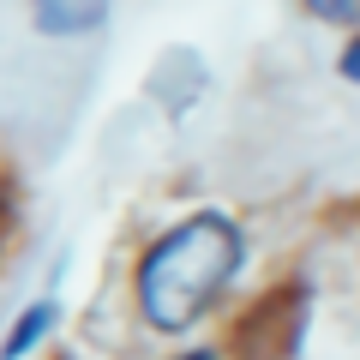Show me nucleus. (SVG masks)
<instances>
[{
    "instance_id": "obj_1",
    "label": "nucleus",
    "mask_w": 360,
    "mask_h": 360,
    "mask_svg": "<svg viewBox=\"0 0 360 360\" xmlns=\"http://www.w3.org/2000/svg\"><path fill=\"white\" fill-rule=\"evenodd\" d=\"M246 258V234L222 210H198V217L174 222L162 240L144 252L139 264V312L150 330H186L205 319L210 300L234 283V270Z\"/></svg>"
},
{
    "instance_id": "obj_2",
    "label": "nucleus",
    "mask_w": 360,
    "mask_h": 360,
    "mask_svg": "<svg viewBox=\"0 0 360 360\" xmlns=\"http://www.w3.org/2000/svg\"><path fill=\"white\" fill-rule=\"evenodd\" d=\"M108 18V0H30V25L42 37H84Z\"/></svg>"
},
{
    "instance_id": "obj_3",
    "label": "nucleus",
    "mask_w": 360,
    "mask_h": 360,
    "mask_svg": "<svg viewBox=\"0 0 360 360\" xmlns=\"http://www.w3.org/2000/svg\"><path fill=\"white\" fill-rule=\"evenodd\" d=\"M49 330H54V300H37V307H25V312H18V324L6 330V342H0V360H25Z\"/></svg>"
},
{
    "instance_id": "obj_4",
    "label": "nucleus",
    "mask_w": 360,
    "mask_h": 360,
    "mask_svg": "<svg viewBox=\"0 0 360 360\" xmlns=\"http://www.w3.org/2000/svg\"><path fill=\"white\" fill-rule=\"evenodd\" d=\"M300 6L324 25H360V0H300Z\"/></svg>"
},
{
    "instance_id": "obj_5",
    "label": "nucleus",
    "mask_w": 360,
    "mask_h": 360,
    "mask_svg": "<svg viewBox=\"0 0 360 360\" xmlns=\"http://www.w3.org/2000/svg\"><path fill=\"white\" fill-rule=\"evenodd\" d=\"M336 66H342V78H348V84H360V30L348 37V49H342V60H336Z\"/></svg>"
},
{
    "instance_id": "obj_6",
    "label": "nucleus",
    "mask_w": 360,
    "mask_h": 360,
    "mask_svg": "<svg viewBox=\"0 0 360 360\" xmlns=\"http://www.w3.org/2000/svg\"><path fill=\"white\" fill-rule=\"evenodd\" d=\"M180 360H210V348H193V354H180Z\"/></svg>"
}]
</instances>
